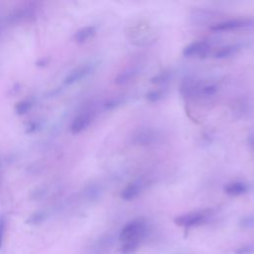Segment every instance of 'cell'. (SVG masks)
<instances>
[{"label": "cell", "mask_w": 254, "mask_h": 254, "mask_svg": "<svg viewBox=\"0 0 254 254\" xmlns=\"http://www.w3.org/2000/svg\"><path fill=\"white\" fill-rule=\"evenodd\" d=\"M147 233V223L142 218H136L126 223L119 233L121 243L128 241L142 242Z\"/></svg>", "instance_id": "6da1fadb"}, {"label": "cell", "mask_w": 254, "mask_h": 254, "mask_svg": "<svg viewBox=\"0 0 254 254\" xmlns=\"http://www.w3.org/2000/svg\"><path fill=\"white\" fill-rule=\"evenodd\" d=\"M213 213V210L210 208L193 210L182 215H179L175 218V223L183 227H193L198 226L204 223Z\"/></svg>", "instance_id": "7a4b0ae2"}, {"label": "cell", "mask_w": 254, "mask_h": 254, "mask_svg": "<svg viewBox=\"0 0 254 254\" xmlns=\"http://www.w3.org/2000/svg\"><path fill=\"white\" fill-rule=\"evenodd\" d=\"M254 26V19L252 18H237L226 21H221L209 26V30L213 32H225L249 28Z\"/></svg>", "instance_id": "3957f363"}, {"label": "cell", "mask_w": 254, "mask_h": 254, "mask_svg": "<svg viewBox=\"0 0 254 254\" xmlns=\"http://www.w3.org/2000/svg\"><path fill=\"white\" fill-rule=\"evenodd\" d=\"M95 113L91 109H85L79 112L72 120L70 124V132L72 134H78L84 131L94 120Z\"/></svg>", "instance_id": "277c9868"}, {"label": "cell", "mask_w": 254, "mask_h": 254, "mask_svg": "<svg viewBox=\"0 0 254 254\" xmlns=\"http://www.w3.org/2000/svg\"><path fill=\"white\" fill-rule=\"evenodd\" d=\"M210 43L207 40H198V41H194L189 45H187L183 51L182 54L183 56L187 57V58H190V57H205V55L208 54L209 50H210Z\"/></svg>", "instance_id": "5b68a950"}, {"label": "cell", "mask_w": 254, "mask_h": 254, "mask_svg": "<svg viewBox=\"0 0 254 254\" xmlns=\"http://www.w3.org/2000/svg\"><path fill=\"white\" fill-rule=\"evenodd\" d=\"M93 64H81L74 69H72L64 78V85H71L85 76H87L89 73L92 72L93 70Z\"/></svg>", "instance_id": "8992f818"}, {"label": "cell", "mask_w": 254, "mask_h": 254, "mask_svg": "<svg viewBox=\"0 0 254 254\" xmlns=\"http://www.w3.org/2000/svg\"><path fill=\"white\" fill-rule=\"evenodd\" d=\"M143 190V183L141 181H134L128 184L120 191V197L124 200H131L138 196Z\"/></svg>", "instance_id": "52a82bcc"}, {"label": "cell", "mask_w": 254, "mask_h": 254, "mask_svg": "<svg viewBox=\"0 0 254 254\" xmlns=\"http://www.w3.org/2000/svg\"><path fill=\"white\" fill-rule=\"evenodd\" d=\"M223 190L225 193L229 195L236 196V195H241L246 193L249 190V187L246 183L242 181H235V182L226 184L223 188Z\"/></svg>", "instance_id": "ba28073f"}, {"label": "cell", "mask_w": 254, "mask_h": 254, "mask_svg": "<svg viewBox=\"0 0 254 254\" xmlns=\"http://www.w3.org/2000/svg\"><path fill=\"white\" fill-rule=\"evenodd\" d=\"M199 81L195 80L194 78L190 77V76H187L185 77L180 85V93L182 96L184 97H190V96H194L195 94V89L197 87Z\"/></svg>", "instance_id": "9c48e42d"}, {"label": "cell", "mask_w": 254, "mask_h": 254, "mask_svg": "<svg viewBox=\"0 0 254 254\" xmlns=\"http://www.w3.org/2000/svg\"><path fill=\"white\" fill-rule=\"evenodd\" d=\"M139 72L138 66H129L123 70H121L114 78V82L118 85L125 84L136 77Z\"/></svg>", "instance_id": "30bf717a"}, {"label": "cell", "mask_w": 254, "mask_h": 254, "mask_svg": "<svg viewBox=\"0 0 254 254\" xmlns=\"http://www.w3.org/2000/svg\"><path fill=\"white\" fill-rule=\"evenodd\" d=\"M241 49V45L240 44H229V45H225L223 47H220L215 53L213 58L217 59V60H223V59H227L230 58L234 55H236L239 50Z\"/></svg>", "instance_id": "8fae6325"}, {"label": "cell", "mask_w": 254, "mask_h": 254, "mask_svg": "<svg viewBox=\"0 0 254 254\" xmlns=\"http://www.w3.org/2000/svg\"><path fill=\"white\" fill-rule=\"evenodd\" d=\"M96 34V28L94 26H85L77 30L73 36V39L76 43H85L92 39Z\"/></svg>", "instance_id": "7c38bea8"}, {"label": "cell", "mask_w": 254, "mask_h": 254, "mask_svg": "<svg viewBox=\"0 0 254 254\" xmlns=\"http://www.w3.org/2000/svg\"><path fill=\"white\" fill-rule=\"evenodd\" d=\"M218 87L215 83H203V82H198L196 90H195V95L194 96H200V97H208L216 93Z\"/></svg>", "instance_id": "4fadbf2b"}, {"label": "cell", "mask_w": 254, "mask_h": 254, "mask_svg": "<svg viewBox=\"0 0 254 254\" xmlns=\"http://www.w3.org/2000/svg\"><path fill=\"white\" fill-rule=\"evenodd\" d=\"M156 136L157 135L153 131L149 129H145L140 131L137 135H135L134 141L141 145H148V144H152L156 140Z\"/></svg>", "instance_id": "5bb4252c"}, {"label": "cell", "mask_w": 254, "mask_h": 254, "mask_svg": "<svg viewBox=\"0 0 254 254\" xmlns=\"http://www.w3.org/2000/svg\"><path fill=\"white\" fill-rule=\"evenodd\" d=\"M33 107V101L29 99H23L19 101L15 106V112L19 115L27 113Z\"/></svg>", "instance_id": "9a60e30c"}, {"label": "cell", "mask_w": 254, "mask_h": 254, "mask_svg": "<svg viewBox=\"0 0 254 254\" xmlns=\"http://www.w3.org/2000/svg\"><path fill=\"white\" fill-rule=\"evenodd\" d=\"M170 76H171V72L169 70H163V71H160L159 73H157L156 75H154L150 81L155 84L164 83L170 79Z\"/></svg>", "instance_id": "2e32d148"}, {"label": "cell", "mask_w": 254, "mask_h": 254, "mask_svg": "<svg viewBox=\"0 0 254 254\" xmlns=\"http://www.w3.org/2000/svg\"><path fill=\"white\" fill-rule=\"evenodd\" d=\"M47 217V214L46 212L44 211H38V212H35L33 213L27 220L28 223L30 224H39L41 222H43Z\"/></svg>", "instance_id": "e0dca14e"}, {"label": "cell", "mask_w": 254, "mask_h": 254, "mask_svg": "<svg viewBox=\"0 0 254 254\" xmlns=\"http://www.w3.org/2000/svg\"><path fill=\"white\" fill-rule=\"evenodd\" d=\"M163 96H164V92L159 89L151 90L146 93V99L150 102H158L163 98Z\"/></svg>", "instance_id": "ac0fdd59"}, {"label": "cell", "mask_w": 254, "mask_h": 254, "mask_svg": "<svg viewBox=\"0 0 254 254\" xmlns=\"http://www.w3.org/2000/svg\"><path fill=\"white\" fill-rule=\"evenodd\" d=\"M239 224L243 228H254V214L242 217L239 221Z\"/></svg>", "instance_id": "d6986e66"}, {"label": "cell", "mask_w": 254, "mask_h": 254, "mask_svg": "<svg viewBox=\"0 0 254 254\" xmlns=\"http://www.w3.org/2000/svg\"><path fill=\"white\" fill-rule=\"evenodd\" d=\"M122 103V99L120 98H111L109 100H107L104 103V108L106 110H112L114 108H116L117 106H119Z\"/></svg>", "instance_id": "ffe728a7"}, {"label": "cell", "mask_w": 254, "mask_h": 254, "mask_svg": "<svg viewBox=\"0 0 254 254\" xmlns=\"http://www.w3.org/2000/svg\"><path fill=\"white\" fill-rule=\"evenodd\" d=\"M5 231H6V218L3 215H1L0 216V249L3 244Z\"/></svg>", "instance_id": "44dd1931"}, {"label": "cell", "mask_w": 254, "mask_h": 254, "mask_svg": "<svg viewBox=\"0 0 254 254\" xmlns=\"http://www.w3.org/2000/svg\"><path fill=\"white\" fill-rule=\"evenodd\" d=\"M251 144H252V146H253V148H254V135L251 137Z\"/></svg>", "instance_id": "7402d4cb"}]
</instances>
